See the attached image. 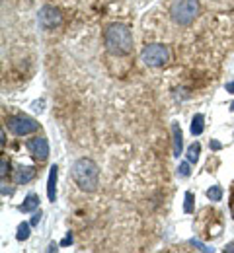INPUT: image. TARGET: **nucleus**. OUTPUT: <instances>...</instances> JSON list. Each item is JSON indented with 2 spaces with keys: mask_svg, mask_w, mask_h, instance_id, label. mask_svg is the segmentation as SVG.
I'll return each mask as SVG.
<instances>
[{
  "mask_svg": "<svg viewBox=\"0 0 234 253\" xmlns=\"http://www.w3.org/2000/svg\"><path fill=\"white\" fill-rule=\"evenodd\" d=\"M104 45L111 55H129L133 51V33L123 23H111L104 33Z\"/></svg>",
  "mask_w": 234,
  "mask_h": 253,
  "instance_id": "nucleus-1",
  "label": "nucleus"
},
{
  "mask_svg": "<svg viewBox=\"0 0 234 253\" xmlns=\"http://www.w3.org/2000/svg\"><path fill=\"white\" fill-rule=\"evenodd\" d=\"M70 173H72L74 183H76L82 191L92 193V191L98 189L100 169H98V166H96L90 158H80V160H76L74 166H72V169H70Z\"/></svg>",
  "mask_w": 234,
  "mask_h": 253,
  "instance_id": "nucleus-2",
  "label": "nucleus"
},
{
  "mask_svg": "<svg viewBox=\"0 0 234 253\" xmlns=\"http://www.w3.org/2000/svg\"><path fill=\"white\" fill-rule=\"evenodd\" d=\"M199 12V2L197 0H174L170 8V16L176 23L180 25H190Z\"/></svg>",
  "mask_w": 234,
  "mask_h": 253,
  "instance_id": "nucleus-3",
  "label": "nucleus"
},
{
  "mask_svg": "<svg viewBox=\"0 0 234 253\" xmlns=\"http://www.w3.org/2000/svg\"><path fill=\"white\" fill-rule=\"evenodd\" d=\"M141 61L147 64V66H164L168 61H170V51L166 45L162 43H152V45H147L141 53Z\"/></svg>",
  "mask_w": 234,
  "mask_h": 253,
  "instance_id": "nucleus-4",
  "label": "nucleus"
},
{
  "mask_svg": "<svg viewBox=\"0 0 234 253\" xmlns=\"http://www.w3.org/2000/svg\"><path fill=\"white\" fill-rule=\"evenodd\" d=\"M8 128L16 134V136H25V134H31L35 132L39 125L31 119V117H23V115H14L8 119Z\"/></svg>",
  "mask_w": 234,
  "mask_h": 253,
  "instance_id": "nucleus-5",
  "label": "nucleus"
},
{
  "mask_svg": "<svg viewBox=\"0 0 234 253\" xmlns=\"http://www.w3.org/2000/svg\"><path fill=\"white\" fill-rule=\"evenodd\" d=\"M37 20H39V25L43 29H53V27L61 25L63 16H61V12L55 6H43L39 10V14H37Z\"/></svg>",
  "mask_w": 234,
  "mask_h": 253,
  "instance_id": "nucleus-6",
  "label": "nucleus"
},
{
  "mask_svg": "<svg viewBox=\"0 0 234 253\" xmlns=\"http://www.w3.org/2000/svg\"><path fill=\"white\" fill-rule=\"evenodd\" d=\"M27 150L37 158V160H47L49 156V142L43 136H35L31 140H27Z\"/></svg>",
  "mask_w": 234,
  "mask_h": 253,
  "instance_id": "nucleus-7",
  "label": "nucleus"
},
{
  "mask_svg": "<svg viewBox=\"0 0 234 253\" xmlns=\"http://www.w3.org/2000/svg\"><path fill=\"white\" fill-rule=\"evenodd\" d=\"M33 177H35V168H31V166H20V168L14 171V183H16V185H25V183H29Z\"/></svg>",
  "mask_w": 234,
  "mask_h": 253,
  "instance_id": "nucleus-8",
  "label": "nucleus"
},
{
  "mask_svg": "<svg viewBox=\"0 0 234 253\" xmlns=\"http://www.w3.org/2000/svg\"><path fill=\"white\" fill-rule=\"evenodd\" d=\"M57 175H59V168L57 166H51V169H49V181H47V197L53 203L57 199Z\"/></svg>",
  "mask_w": 234,
  "mask_h": 253,
  "instance_id": "nucleus-9",
  "label": "nucleus"
},
{
  "mask_svg": "<svg viewBox=\"0 0 234 253\" xmlns=\"http://www.w3.org/2000/svg\"><path fill=\"white\" fill-rule=\"evenodd\" d=\"M172 134H174V156H176V158H180L184 138H182V128H180L178 123H172Z\"/></svg>",
  "mask_w": 234,
  "mask_h": 253,
  "instance_id": "nucleus-10",
  "label": "nucleus"
},
{
  "mask_svg": "<svg viewBox=\"0 0 234 253\" xmlns=\"http://www.w3.org/2000/svg\"><path fill=\"white\" fill-rule=\"evenodd\" d=\"M37 205H39V197H37L35 193H29V195L25 197V201L21 203L20 211H21V212H31V211L37 209Z\"/></svg>",
  "mask_w": 234,
  "mask_h": 253,
  "instance_id": "nucleus-11",
  "label": "nucleus"
},
{
  "mask_svg": "<svg viewBox=\"0 0 234 253\" xmlns=\"http://www.w3.org/2000/svg\"><path fill=\"white\" fill-rule=\"evenodd\" d=\"M199 152H201V144L199 142H193L190 148H188V162L195 164L199 160Z\"/></svg>",
  "mask_w": 234,
  "mask_h": 253,
  "instance_id": "nucleus-12",
  "label": "nucleus"
},
{
  "mask_svg": "<svg viewBox=\"0 0 234 253\" xmlns=\"http://www.w3.org/2000/svg\"><path fill=\"white\" fill-rule=\"evenodd\" d=\"M201 132H203V115L197 113V115L193 117V121H191V134H193V136H199Z\"/></svg>",
  "mask_w": 234,
  "mask_h": 253,
  "instance_id": "nucleus-13",
  "label": "nucleus"
},
{
  "mask_svg": "<svg viewBox=\"0 0 234 253\" xmlns=\"http://www.w3.org/2000/svg\"><path fill=\"white\" fill-rule=\"evenodd\" d=\"M207 197H209L211 201H221V199H223V189H221L219 185H215V187L207 189Z\"/></svg>",
  "mask_w": 234,
  "mask_h": 253,
  "instance_id": "nucleus-14",
  "label": "nucleus"
},
{
  "mask_svg": "<svg viewBox=\"0 0 234 253\" xmlns=\"http://www.w3.org/2000/svg\"><path fill=\"white\" fill-rule=\"evenodd\" d=\"M16 238H18V242H23V240H27V238H29V224H20Z\"/></svg>",
  "mask_w": 234,
  "mask_h": 253,
  "instance_id": "nucleus-15",
  "label": "nucleus"
},
{
  "mask_svg": "<svg viewBox=\"0 0 234 253\" xmlns=\"http://www.w3.org/2000/svg\"><path fill=\"white\" fill-rule=\"evenodd\" d=\"M184 211H186V212H193V195H191V193H186V205H184Z\"/></svg>",
  "mask_w": 234,
  "mask_h": 253,
  "instance_id": "nucleus-16",
  "label": "nucleus"
},
{
  "mask_svg": "<svg viewBox=\"0 0 234 253\" xmlns=\"http://www.w3.org/2000/svg\"><path fill=\"white\" fill-rule=\"evenodd\" d=\"M190 173H191V169H190V164H188V162L180 164V168H178V175H182V177H188Z\"/></svg>",
  "mask_w": 234,
  "mask_h": 253,
  "instance_id": "nucleus-17",
  "label": "nucleus"
},
{
  "mask_svg": "<svg viewBox=\"0 0 234 253\" xmlns=\"http://www.w3.org/2000/svg\"><path fill=\"white\" fill-rule=\"evenodd\" d=\"M191 246H195L199 252H213V248H207L205 244H201V242H197V240H191Z\"/></svg>",
  "mask_w": 234,
  "mask_h": 253,
  "instance_id": "nucleus-18",
  "label": "nucleus"
},
{
  "mask_svg": "<svg viewBox=\"0 0 234 253\" xmlns=\"http://www.w3.org/2000/svg\"><path fill=\"white\" fill-rule=\"evenodd\" d=\"M8 168H10V166H8V162H6V160H2V169H0V175H2V177H6Z\"/></svg>",
  "mask_w": 234,
  "mask_h": 253,
  "instance_id": "nucleus-19",
  "label": "nucleus"
},
{
  "mask_svg": "<svg viewBox=\"0 0 234 253\" xmlns=\"http://www.w3.org/2000/svg\"><path fill=\"white\" fill-rule=\"evenodd\" d=\"M39 220H41V212H35V214H33V218H31V226H37V224H39Z\"/></svg>",
  "mask_w": 234,
  "mask_h": 253,
  "instance_id": "nucleus-20",
  "label": "nucleus"
},
{
  "mask_svg": "<svg viewBox=\"0 0 234 253\" xmlns=\"http://www.w3.org/2000/svg\"><path fill=\"white\" fill-rule=\"evenodd\" d=\"M211 148H213V150H221V142L213 140V142H211Z\"/></svg>",
  "mask_w": 234,
  "mask_h": 253,
  "instance_id": "nucleus-21",
  "label": "nucleus"
},
{
  "mask_svg": "<svg viewBox=\"0 0 234 253\" xmlns=\"http://www.w3.org/2000/svg\"><path fill=\"white\" fill-rule=\"evenodd\" d=\"M70 242H72V236H70V234H68V236H66V238H64V240H63V244H61V246H68V244H70Z\"/></svg>",
  "mask_w": 234,
  "mask_h": 253,
  "instance_id": "nucleus-22",
  "label": "nucleus"
},
{
  "mask_svg": "<svg viewBox=\"0 0 234 253\" xmlns=\"http://www.w3.org/2000/svg\"><path fill=\"white\" fill-rule=\"evenodd\" d=\"M227 92H229V94H234V82H229V84H227Z\"/></svg>",
  "mask_w": 234,
  "mask_h": 253,
  "instance_id": "nucleus-23",
  "label": "nucleus"
},
{
  "mask_svg": "<svg viewBox=\"0 0 234 253\" xmlns=\"http://www.w3.org/2000/svg\"><path fill=\"white\" fill-rule=\"evenodd\" d=\"M225 253H234V242L233 244H229V246L225 248Z\"/></svg>",
  "mask_w": 234,
  "mask_h": 253,
  "instance_id": "nucleus-24",
  "label": "nucleus"
},
{
  "mask_svg": "<svg viewBox=\"0 0 234 253\" xmlns=\"http://www.w3.org/2000/svg\"><path fill=\"white\" fill-rule=\"evenodd\" d=\"M0 144H2V146H4V144H6V134H4V130H2V132H0Z\"/></svg>",
  "mask_w": 234,
  "mask_h": 253,
  "instance_id": "nucleus-25",
  "label": "nucleus"
},
{
  "mask_svg": "<svg viewBox=\"0 0 234 253\" xmlns=\"http://www.w3.org/2000/svg\"><path fill=\"white\" fill-rule=\"evenodd\" d=\"M231 212H233V216H234V199H233V203H231Z\"/></svg>",
  "mask_w": 234,
  "mask_h": 253,
  "instance_id": "nucleus-26",
  "label": "nucleus"
},
{
  "mask_svg": "<svg viewBox=\"0 0 234 253\" xmlns=\"http://www.w3.org/2000/svg\"><path fill=\"white\" fill-rule=\"evenodd\" d=\"M231 107H233V111H234V102H233V105H231Z\"/></svg>",
  "mask_w": 234,
  "mask_h": 253,
  "instance_id": "nucleus-27",
  "label": "nucleus"
}]
</instances>
